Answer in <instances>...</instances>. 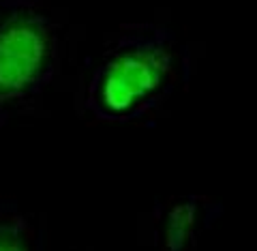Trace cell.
I'll return each instance as SVG.
<instances>
[{
  "label": "cell",
  "mask_w": 257,
  "mask_h": 251,
  "mask_svg": "<svg viewBox=\"0 0 257 251\" xmlns=\"http://www.w3.org/2000/svg\"><path fill=\"white\" fill-rule=\"evenodd\" d=\"M0 251H28V247L15 228L0 225Z\"/></svg>",
  "instance_id": "obj_4"
},
{
  "label": "cell",
  "mask_w": 257,
  "mask_h": 251,
  "mask_svg": "<svg viewBox=\"0 0 257 251\" xmlns=\"http://www.w3.org/2000/svg\"><path fill=\"white\" fill-rule=\"evenodd\" d=\"M170 58L161 47H140L109 62L101 84V99L111 112H124L148 97L167 73Z\"/></svg>",
  "instance_id": "obj_2"
},
{
  "label": "cell",
  "mask_w": 257,
  "mask_h": 251,
  "mask_svg": "<svg viewBox=\"0 0 257 251\" xmlns=\"http://www.w3.org/2000/svg\"><path fill=\"white\" fill-rule=\"evenodd\" d=\"M197 223V208L191 202L176 204L165 217L163 238L170 251H182L191 240V234Z\"/></svg>",
  "instance_id": "obj_3"
},
{
  "label": "cell",
  "mask_w": 257,
  "mask_h": 251,
  "mask_svg": "<svg viewBox=\"0 0 257 251\" xmlns=\"http://www.w3.org/2000/svg\"><path fill=\"white\" fill-rule=\"evenodd\" d=\"M47 56L43 24L32 15H13L0 26V101L22 95L41 73Z\"/></svg>",
  "instance_id": "obj_1"
}]
</instances>
